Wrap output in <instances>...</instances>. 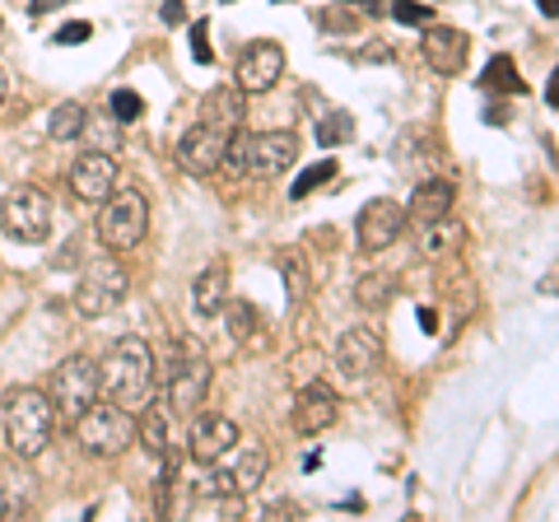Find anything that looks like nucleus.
Segmentation results:
<instances>
[{"label": "nucleus", "instance_id": "nucleus-25", "mask_svg": "<svg viewBox=\"0 0 559 522\" xmlns=\"http://www.w3.org/2000/svg\"><path fill=\"white\" fill-rule=\"evenodd\" d=\"M349 135H355V117L345 108H326L318 117V145H345Z\"/></svg>", "mask_w": 559, "mask_h": 522}, {"label": "nucleus", "instance_id": "nucleus-8", "mask_svg": "<svg viewBox=\"0 0 559 522\" xmlns=\"http://www.w3.org/2000/svg\"><path fill=\"white\" fill-rule=\"evenodd\" d=\"M164 373V402L173 415H197L210 396V359L201 355H173L168 369H154Z\"/></svg>", "mask_w": 559, "mask_h": 522}, {"label": "nucleus", "instance_id": "nucleus-17", "mask_svg": "<svg viewBox=\"0 0 559 522\" xmlns=\"http://www.w3.org/2000/svg\"><path fill=\"white\" fill-rule=\"evenodd\" d=\"M336 369L349 378V382H364L373 369H382V336L373 327H349L336 345Z\"/></svg>", "mask_w": 559, "mask_h": 522}, {"label": "nucleus", "instance_id": "nucleus-6", "mask_svg": "<svg viewBox=\"0 0 559 522\" xmlns=\"http://www.w3.org/2000/svg\"><path fill=\"white\" fill-rule=\"evenodd\" d=\"M47 402L61 420L75 425L84 411L98 402V359L90 355H70L51 369V388H47Z\"/></svg>", "mask_w": 559, "mask_h": 522}, {"label": "nucleus", "instance_id": "nucleus-41", "mask_svg": "<svg viewBox=\"0 0 559 522\" xmlns=\"http://www.w3.org/2000/svg\"><path fill=\"white\" fill-rule=\"evenodd\" d=\"M5 98H10V80H5V66H0V108H5Z\"/></svg>", "mask_w": 559, "mask_h": 522}, {"label": "nucleus", "instance_id": "nucleus-30", "mask_svg": "<svg viewBox=\"0 0 559 522\" xmlns=\"http://www.w3.org/2000/svg\"><path fill=\"white\" fill-rule=\"evenodd\" d=\"M224 318H229V336H234V341H252V336H257V322H261V318H257L252 304H242V299H238V304H224Z\"/></svg>", "mask_w": 559, "mask_h": 522}, {"label": "nucleus", "instance_id": "nucleus-15", "mask_svg": "<svg viewBox=\"0 0 559 522\" xmlns=\"http://www.w3.org/2000/svg\"><path fill=\"white\" fill-rule=\"evenodd\" d=\"M419 51H425L429 71L433 75H462L466 71V57H471V38L462 28H448V24H425V33H419Z\"/></svg>", "mask_w": 559, "mask_h": 522}, {"label": "nucleus", "instance_id": "nucleus-36", "mask_svg": "<svg viewBox=\"0 0 559 522\" xmlns=\"http://www.w3.org/2000/svg\"><path fill=\"white\" fill-rule=\"evenodd\" d=\"M349 5H364L369 14H378V20H382V14H388V5H392V0H349Z\"/></svg>", "mask_w": 559, "mask_h": 522}, {"label": "nucleus", "instance_id": "nucleus-7", "mask_svg": "<svg viewBox=\"0 0 559 522\" xmlns=\"http://www.w3.org/2000/svg\"><path fill=\"white\" fill-rule=\"evenodd\" d=\"M131 294V275L127 266H121L117 257H98L84 266L80 285H75V308L80 318H108V312H117L121 304H127Z\"/></svg>", "mask_w": 559, "mask_h": 522}, {"label": "nucleus", "instance_id": "nucleus-34", "mask_svg": "<svg viewBox=\"0 0 559 522\" xmlns=\"http://www.w3.org/2000/svg\"><path fill=\"white\" fill-rule=\"evenodd\" d=\"M90 38H94V28H90V24H80V20L57 28V47H80V43H90Z\"/></svg>", "mask_w": 559, "mask_h": 522}, {"label": "nucleus", "instance_id": "nucleus-11", "mask_svg": "<svg viewBox=\"0 0 559 522\" xmlns=\"http://www.w3.org/2000/svg\"><path fill=\"white\" fill-rule=\"evenodd\" d=\"M280 75H285V47L271 43V38H257L238 51L234 61V84L242 94H271Z\"/></svg>", "mask_w": 559, "mask_h": 522}, {"label": "nucleus", "instance_id": "nucleus-1", "mask_svg": "<svg viewBox=\"0 0 559 522\" xmlns=\"http://www.w3.org/2000/svg\"><path fill=\"white\" fill-rule=\"evenodd\" d=\"M154 351L145 336H121L112 341V351L98 359V392H108L117 406L127 411H140L154 396Z\"/></svg>", "mask_w": 559, "mask_h": 522}, {"label": "nucleus", "instance_id": "nucleus-10", "mask_svg": "<svg viewBox=\"0 0 559 522\" xmlns=\"http://www.w3.org/2000/svg\"><path fill=\"white\" fill-rule=\"evenodd\" d=\"M229 127H219V121H197L178 145H173V159H178L182 173L191 178H210V173H219V159H224V145H229Z\"/></svg>", "mask_w": 559, "mask_h": 522}, {"label": "nucleus", "instance_id": "nucleus-16", "mask_svg": "<svg viewBox=\"0 0 559 522\" xmlns=\"http://www.w3.org/2000/svg\"><path fill=\"white\" fill-rule=\"evenodd\" d=\"M70 191L90 205H103L117 191V154L103 150H84L75 164H70Z\"/></svg>", "mask_w": 559, "mask_h": 522}, {"label": "nucleus", "instance_id": "nucleus-4", "mask_svg": "<svg viewBox=\"0 0 559 522\" xmlns=\"http://www.w3.org/2000/svg\"><path fill=\"white\" fill-rule=\"evenodd\" d=\"M150 234V201L135 187H117L98 211V242L108 252H131Z\"/></svg>", "mask_w": 559, "mask_h": 522}, {"label": "nucleus", "instance_id": "nucleus-12", "mask_svg": "<svg viewBox=\"0 0 559 522\" xmlns=\"http://www.w3.org/2000/svg\"><path fill=\"white\" fill-rule=\"evenodd\" d=\"M401 229H406V205L392 201V197L364 201V211H359V220H355V238H359L364 252L392 248V242L401 238Z\"/></svg>", "mask_w": 559, "mask_h": 522}, {"label": "nucleus", "instance_id": "nucleus-33", "mask_svg": "<svg viewBox=\"0 0 559 522\" xmlns=\"http://www.w3.org/2000/svg\"><path fill=\"white\" fill-rule=\"evenodd\" d=\"M191 57H197L201 66L215 61V47H210V24H205V20L191 24Z\"/></svg>", "mask_w": 559, "mask_h": 522}, {"label": "nucleus", "instance_id": "nucleus-26", "mask_svg": "<svg viewBox=\"0 0 559 522\" xmlns=\"http://www.w3.org/2000/svg\"><path fill=\"white\" fill-rule=\"evenodd\" d=\"M480 90H489V94H495V90H509V94H522V90H527V84H522V75H518V66H513L509 57H495V61H489V71L480 75Z\"/></svg>", "mask_w": 559, "mask_h": 522}, {"label": "nucleus", "instance_id": "nucleus-27", "mask_svg": "<svg viewBox=\"0 0 559 522\" xmlns=\"http://www.w3.org/2000/svg\"><path fill=\"white\" fill-rule=\"evenodd\" d=\"M280 271H285V281H289V304H294V308H304L308 289H312V281H308V261H304L299 252H285V257H280Z\"/></svg>", "mask_w": 559, "mask_h": 522}, {"label": "nucleus", "instance_id": "nucleus-22", "mask_svg": "<svg viewBox=\"0 0 559 522\" xmlns=\"http://www.w3.org/2000/svg\"><path fill=\"white\" fill-rule=\"evenodd\" d=\"M205 121H219V127L238 131L242 127V90H210L205 94Z\"/></svg>", "mask_w": 559, "mask_h": 522}, {"label": "nucleus", "instance_id": "nucleus-40", "mask_svg": "<svg viewBox=\"0 0 559 522\" xmlns=\"http://www.w3.org/2000/svg\"><path fill=\"white\" fill-rule=\"evenodd\" d=\"M51 5H66V0H33V14H47Z\"/></svg>", "mask_w": 559, "mask_h": 522}, {"label": "nucleus", "instance_id": "nucleus-21", "mask_svg": "<svg viewBox=\"0 0 559 522\" xmlns=\"http://www.w3.org/2000/svg\"><path fill=\"white\" fill-rule=\"evenodd\" d=\"M266 472H271V458H266V448H248L242 458L229 466V481H234V495L242 499V495H252L261 481H266Z\"/></svg>", "mask_w": 559, "mask_h": 522}, {"label": "nucleus", "instance_id": "nucleus-42", "mask_svg": "<svg viewBox=\"0 0 559 522\" xmlns=\"http://www.w3.org/2000/svg\"><path fill=\"white\" fill-rule=\"evenodd\" d=\"M0 33H5V20H0Z\"/></svg>", "mask_w": 559, "mask_h": 522}, {"label": "nucleus", "instance_id": "nucleus-23", "mask_svg": "<svg viewBox=\"0 0 559 522\" xmlns=\"http://www.w3.org/2000/svg\"><path fill=\"white\" fill-rule=\"evenodd\" d=\"M392 294H396V275H388V271H373V275H359L355 281V304L369 308V312L388 308Z\"/></svg>", "mask_w": 559, "mask_h": 522}, {"label": "nucleus", "instance_id": "nucleus-32", "mask_svg": "<svg viewBox=\"0 0 559 522\" xmlns=\"http://www.w3.org/2000/svg\"><path fill=\"white\" fill-rule=\"evenodd\" d=\"M108 112L127 127V121H140V112H145V98H140L135 90H117L112 98H108Z\"/></svg>", "mask_w": 559, "mask_h": 522}, {"label": "nucleus", "instance_id": "nucleus-19", "mask_svg": "<svg viewBox=\"0 0 559 522\" xmlns=\"http://www.w3.org/2000/svg\"><path fill=\"white\" fill-rule=\"evenodd\" d=\"M145 415L135 420V443L150 452V458H168L173 452V411L164 396H150L145 406H140Z\"/></svg>", "mask_w": 559, "mask_h": 522}, {"label": "nucleus", "instance_id": "nucleus-24", "mask_svg": "<svg viewBox=\"0 0 559 522\" xmlns=\"http://www.w3.org/2000/svg\"><path fill=\"white\" fill-rule=\"evenodd\" d=\"M84 117H90V112H84L80 103H70V98H66V103H57V108L47 112V131H51V141H80Z\"/></svg>", "mask_w": 559, "mask_h": 522}, {"label": "nucleus", "instance_id": "nucleus-2", "mask_svg": "<svg viewBox=\"0 0 559 522\" xmlns=\"http://www.w3.org/2000/svg\"><path fill=\"white\" fill-rule=\"evenodd\" d=\"M299 164V135L294 131H234L224 145L219 168L229 178H280Z\"/></svg>", "mask_w": 559, "mask_h": 522}, {"label": "nucleus", "instance_id": "nucleus-38", "mask_svg": "<svg viewBox=\"0 0 559 522\" xmlns=\"http://www.w3.org/2000/svg\"><path fill=\"white\" fill-rule=\"evenodd\" d=\"M419 327H425V332H433V327H439V318H433V308H419Z\"/></svg>", "mask_w": 559, "mask_h": 522}, {"label": "nucleus", "instance_id": "nucleus-37", "mask_svg": "<svg viewBox=\"0 0 559 522\" xmlns=\"http://www.w3.org/2000/svg\"><path fill=\"white\" fill-rule=\"evenodd\" d=\"M546 103H550V108L559 103V75H550V80H546Z\"/></svg>", "mask_w": 559, "mask_h": 522}, {"label": "nucleus", "instance_id": "nucleus-29", "mask_svg": "<svg viewBox=\"0 0 559 522\" xmlns=\"http://www.w3.org/2000/svg\"><path fill=\"white\" fill-rule=\"evenodd\" d=\"M336 173H341V164H336V159H322V164H312V168H304V173H299V182H294V187H289V197H294V201H304V197H312V191H318V187H326L331 178H336Z\"/></svg>", "mask_w": 559, "mask_h": 522}, {"label": "nucleus", "instance_id": "nucleus-35", "mask_svg": "<svg viewBox=\"0 0 559 522\" xmlns=\"http://www.w3.org/2000/svg\"><path fill=\"white\" fill-rule=\"evenodd\" d=\"M159 20H164V24H182V20H187L182 0H164V5H159Z\"/></svg>", "mask_w": 559, "mask_h": 522}, {"label": "nucleus", "instance_id": "nucleus-9", "mask_svg": "<svg viewBox=\"0 0 559 522\" xmlns=\"http://www.w3.org/2000/svg\"><path fill=\"white\" fill-rule=\"evenodd\" d=\"M0 229L14 242H43L51 234V201L38 187H14L5 201H0Z\"/></svg>", "mask_w": 559, "mask_h": 522}, {"label": "nucleus", "instance_id": "nucleus-5", "mask_svg": "<svg viewBox=\"0 0 559 522\" xmlns=\"http://www.w3.org/2000/svg\"><path fill=\"white\" fill-rule=\"evenodd\" d=\"M75 439L90 458H121L135 443V415L117 402H94L75 420Z\"/></svg>", "mask_w": 559, "mask_h": 522}, {"label": "nucleus", "instance_id": "nucleus-18", "mask_svg": "<svg viewBox=\"0 0 559 522\" xmlns=\"http://www.w3.org/2000/svg\"><path fill=\"white\" fill-rule=\"evenodd\" d=\"M452 201H457V187L448 178H425L415 187V197L406 205V224H415L419 234L433 229V224H443L452 215Z\"/></svg>", "mask_w": 559, "mask_h": 522}, {"label": "nucleus", "instance_id": "nucleus-31", "mask_svg": "<svg viewBox=\"0 0 559 522\" xmlns=\"http://www.w3.org/2000/svg\"><path fill=\"white\" fill-rule=\"evenodd\" d=\"M388 14H392L396 24H406V28H425V24H433V10H429V5H419V0H392Z\"/></svg>", "mask_w": 559, "mask_h": 522}, {"label": "nucleus", "instance_id": "nucleus-14", "mask_svg": "<svg viewBox=\"0 0 559 522\" xmlns=\"http://www.w3.org/2000/svg\"><path fill=\"white\" fill-rule=\"evenodd\" d=\"M336 415H341V396L322 378L304 382L299 396H294V429H299L304 439H318V434H326L331 425H336Z\"/></svg>", "mask_w": 559, "mask_h": 522}, {"label": "nucleus", "instance_id": "nucleus-28", "mask_svg": "<svg viewBox=\"0 0 559 522\" xmlns=\"http://www.w3.org/2000/svg\"><path fill=\"white\" fill-rule=\"evenodd\" d=\"M80 135H90V141L103 150V154H117L121 145V121L108 112V117H84V131Z\"/></svg>", "mask_w": 559, "mask_h": 522}, {"label": "nucleus", "instance_id": "nucleus-13", "mask_svg": "<svg viewBox=\"0 0 559 522\" xmlns=\"http://www.w3.org/2000/svg\"><path fill=\"white\" fill-rule=\"evenodd\" d=\"M238 448V425L229 420V415H191V429H187V452H191V462H224L229 452Z\"/></svg>", "mask_w": 559, "mask_h": 522}, {"label": "nucleus", "instance_id": "nucleus-20", "mask_svg": "<svg viewBox=\"0 0 559 522\" xmlns=\"http://www.w3.org/2000/svg\"><path fill=\"white\" fill-rule=\"evenodd\" d=\"M224 304H229V266L215 261V266H205L197 281H191V312H197L201 322L219 318Z\"/></svg>", "mask_w": 559, "mask_h": 522}, {"label": "nucleus", "instance_id": "nucleus-3", "mask_svg": "<svg viewBox=\"0 0 559 522\" xmlns=\"http://www.w3.org/2000/svg\"><path fill=\"white\" fill-rule=\"evenodd\" d=\"M57 429V411H51L43 388H20L5 396V443L20 462L43 458Z\"/></svg>", "mask_w": 559, "mask_h": 522}, {"label": "nucleus", "instance_id": "nucleus-43", "mask_svg": "<svg viewBox=\"0 0 559 522\" xmlns=\"http://www.w3.org/2000/svg\"><path fill=\"white\" fill-rule=\"evenodd\" d=\"M229 5H234V0H229Z\"/></svg>", "mask_w": 559, "mask_h": 522}, {"label": "nucleus", "instance_id": "nucleus-39", "mask_svg": "<svg viewBox=\"0 0 559 522\" xmlns=\"http://www.w3.org/2000/svg\"><path fill=\"white\" fill-rule=\"evenodd\" d=\"M536 5H540V14H546V20H555V14H559V0H536Z\"/></svg>", "mask_w": 559, "mask_h": 522}]
</instances>
